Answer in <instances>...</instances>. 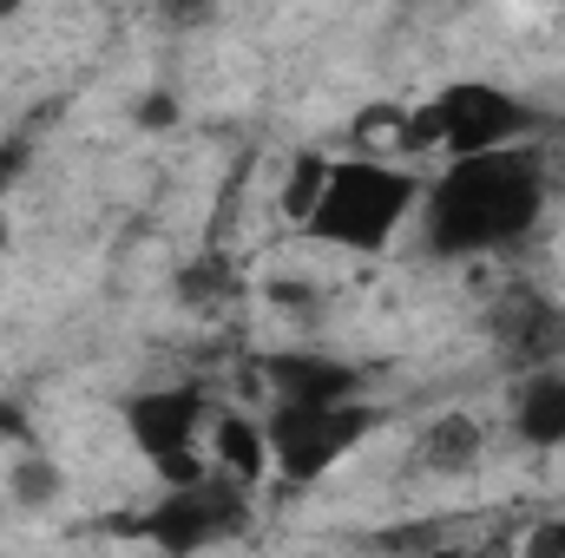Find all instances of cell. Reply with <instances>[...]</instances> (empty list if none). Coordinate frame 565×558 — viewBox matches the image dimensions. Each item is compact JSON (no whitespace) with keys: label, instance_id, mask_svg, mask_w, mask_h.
<instances>
[{"label":"cell","instance_id":"cell-15","mask_svg":"<svg viewBox=\"0 0 565 558\" xmlns=\"http://www.w3.org/2000/svg\"><path fill=\"white\" fill-rule=\"evenodd\" d=\"M178 119H184L178 86H151V93H139V106H132V126L139 132H178Z\"/></svg>","mask_w":565,"mask_h":558},{"label":"cell","instance_id":"cell-14","mask_svg":"<svg viewBox=\"0 0 565 558\" xmlns=\"http://www.w3.org/2000/svg\"><path fill=\"white\" fill-rule=\"evenodd\" d=\"M322 164H329L322 151H302V158H296V178H289V191H282V217H289V224H302V217H309L316 184H322Z\"/></svg>","mask_w":565,"mask_h":558},{"label":"cell","instance_id":"cell-8","mask_svg":"<svg viewBox=\"0 0 565 558\" xmlns=\"http://www.w3.org/2000/svg\"><path fill=\"white\" fill-rule=\"evenodd\" d=\"M270 401H342V395H369V375L349 355L329 348H270L257 362Z\"/></svg>","mask_w":565,"mask_h":558},{"label":"cell","instance_id":"cell-16","mask_svg":"<svg viewBox=\"0 0 565 558\" xmlns=\"http://www.w3.org/2000/svg\"><path fill=\"white\" fill-rule=\"evenodd\" d=\"M151 13H158V26H171V33H204V26L224 13V0H151Z\"/></svg>","mask_w":565,"mask_h":558},{"label":"cell","instance_id":"cell-11","mask_svg":"<svg viewBox=\"0 0 565 558\" xmlns=\"http://www.w3.org/2000/svg\"><path fill=\"white\" fill-rule=\"evenodd\" d=\"M211 466L237 473L244 486H264V480H270V440H264V420H250V415H217L211 420Z\"/></svg>","mask_w":565,"mask_h":558},{"label":"cell","instance_id":"cell-5","mask_svg":"<svg viewBox=\"0 0 565 558\" xmlns=\"http://www.w3.org/2000/svg\"><path fill=\"white\" fill-rule=\"evenodd\" d=\"M257 526V506H250V486L224 466H204L198 480H178L158 493V506H145L132 526H119L126 539H145L171 558L211 552V546H231V539H250Z\"/></svg>","mask_w":565,"mask_h":558},{"label":"cell","instance_id":"cell-10","mask_svg":"<svg viewBox=\"0 0 565 558\" xmlns=\"http://www.w3.org/2000/svg\"><path fill=\"white\" fill-rule=\"evenodd\" d=\"M422 466L427 473H440V480H460V473H473L480 466V453H487V427L473 415H440V420H427V433H422Z\"/></svg>","mask_w":565,"mask_h":558},{"label":"cell","instance_id":"cell-17","mask_svg":"<svg viewBox=\"0 0 565 558\" xmlns=\"http://www.w3.org/2000/svg\"><path fill=\"white\" fill-rule=\"evenodd\" d=\"M526 552H533V558H559V552H565V519H553V526H540V533L526 539Z\"/></svg>","mask_w":565,"mask_h":558},{"label":"cell","instance_id":"cell-19","mask_svg":"<svg viewBox=\"0 0 565 558\" xmlns=\"http://www.w3.org/2000/svg\"><path fill=\"white\" fill-rule=\"evenodd\" d=\"M13 7H20V0H0V20H7V13H13Z\"/></svg>","mask_w":565,"mask_h":558},{"label":"cell","instance_id":"cell-18","mask_svg":"<svg viewBox=\"0 0 565 558\" xmlns=\"http://www.w3.org/2000/svg\"><path fill=\"white\" fill-rule=\"evenodd\" d=\"M0 250H7V191H0Z\"/></svg>","mask_w":565,"mask_h":558},{"label":"cell","instance_id":"cell-2","mask_svg":"<svg viewBox=\"0 0 565 558\" xmlns=\"http://www.w3.org/2000/svg\"><path fill=\"white\" fill-rule=\"evenodd\" d=\"M422 184L427 178H415L408 164H388V158H329L322 164V184H316V204H309V217L296 230L316 237V244L375 257L415 217Z\"/></svg>","mask_w":565,"mask_h":558},{"label":"cell","instance_id":"cell-7","mask_svg":"<svg viewBox=\"0 0 565 558\" xmlns=\"http://www.w3.org/2000/svg\"><path fill=\"white\" fill-rule=\"evenodd\" d=\"M480 329H487V342L513 362V375L553 368V362L565 355V309L546 296V289H533V282H507V289L487 302Z\"/></svg>","mask_w":565,"mask_h":558},{"label":"cell","instance_id":"cell-4","mask_svg":"<svg viewBox=\"0 0 565 558\" xmlns=\"http://www.w3.org/2000/svg\"><path fill=\"white\" fill-rule=\"evenodd\" d=\"M382 420H388V408H375L369 395H342V401H270V415H264L270 473H277L282 486H316L369 433H382Z\"/></svg>","mask_w":565,"mask_h":558},{"label":"cell","instance_id":"cell-12","mask_svg":"<svg viewBox=\"0 0 565 558\" xmlns=\"http://www.w3.org/2000/svg\"><path fill=\"white\" fill-rule=\"evenodd\" d=\"M7 493H13V506H20V513H46V506H60V493H66V473H60V460H53V453L33 440V447H20V453H13Z\"/></svg>","mask_w":565,"mask_h":558},{"label":"cell","instance_id":"cell-1","mask_svg":"<svg viewBox=\"0 0 565 558\" xmlns=\"http://www.w3.org/2000/svg\"><path fill=\"white\" fill-rule=\"evenodd\" d=\"M546 204H553V164L533 139L460 151L422 184V204H415L422 250L434 264L520 250L546 224Z\"/></svg>","mask_w":565,"mask_h":558},{"label":"cell","instance_id":"cell-6","mask_svg":"<svg viewBox=\"0 0 565 558\" xmlns=\"http://www.w3.org/2000/svg\"><path fill=\"white\" fill-rule=\"evenodd\" d=\"M119 420L139 447V460L151 466L158 486L198 480L204 460V427H211V388L204 382H164V388H139L119 401Z\"/></svg>","mask_w":565,"mask_h":558},{"label":"cell","instance_id":"cell-9","mask_svg":"<svg viewBox=\"0 0 565 558\" xmlns=\"http://www.w3.org/2000/svg\"><path fill=\"white\" fill-rule=\"evenodd\" d=\"M513 440L533 453H559L565 447V368H526L513 382Z\"/></svg>","mask_w":565,"mask_h":558},{"label":"cell","instance_id":"cell-3","mask_svg":"<svg viewBox=\"0 0 565 558\" xmlns=\"http://www.w3.org/2000/svg\"><path fill=\"white\" fill-rule=\"evenodd\" d=\"M533 132H546V106L520 99L500 79H454L434 99H422L415 112H402L395 144L402 151L460 158V151H487V144H520V139H533Z\"/></svg>","mask_w":565,"mask_h":558},{"label":"cell","instance_id":"cell-13","mask_svg":"<svg viewBox=\"0 0 565 558\" xmlns=\"http://www.w3.org/2000/svg\"><path fill=\"white\" fill-rule=\"evenodd\" d=\"M237 289H244L237 264H231V257H217V250L178 270V296H184L191 309H217V302H237Z\"/></svg>","mask_w":565,"mask_h":558}]
</instances>
